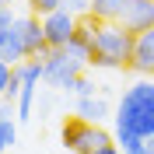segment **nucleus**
<instances>
[{
	"label": "nucleus",
	"instance_id": "1",
	"mask_svg": "<svg viewBox=\"0 0 154 154\" xmlns=\"http://www.w3.org/2000/svg\"><path fill=\"white\" fill-rule=\"evenodd\" d=\"M154 133V77H140L126 88L116 112V140H147Z\"/></svg>",
	"mask_w": 154,
	"mask_h": 154
},
{
	"label": "nucleus",
	"instance_id": "2",
	"mask_svg": "<svg viewBox=\"0 0 154 154\" xmlns=\"http://www.w3.org/2000/svg\"><path fill=\"white\" fill-rule=\"evenodd\" d=\"M137 49V32H130L123 21H102L98 25V42L91 53V67L102 70H130Z\"/></svg>",
	"mask_w": 154,
	"mask_h": 154
},
{
	"label": "nucleus",
	"instance_id": "3",
	"mask_svg": "<svg viewBox=\"0 0 154 154\" xmlns=\"http://www.w3.org/2000/svg\"><path fill=\"white\" fill-rule=\"evenodd\" d=\"M60 137H63V147L74 151V154H91V151H98V147L112 144V133H105L102 123H91V119H84V116L67 119Z\"/></svg>",
	"mask_w": 154,
	"mask_h": 154
},
{
	"label": "nucleus",
	"instance_id": "4",
	"mask_svg": "<svg viewBox=\"0 0 154 154\" xmlns=\"http://www.w3.org/2000/svg\"><path fill=\"white\" fill-rule=\"evenodd\" d=\"M84 67H88V63L81 56H74L67 46H63V49H49L46 56H42V74H46V81L53 88H63V91L74 88V81L81 77Z\"/></svg>",
	"mask_w": 154,
	"mask_h": 154
},
{
	"label": "nucleus",
	"instance_id": "5",
	"mask_svg": "<svg viewBox=\"0 0 154 154\" xmlns=\"http://www.w3.org/2000/svg\"><path fill=\"white\" fill-rule=\"evenodd\" d=\"M77 21H81V14H74L70 7H56L49 11V14H42V28H46V42L53 49H63L74 38L77 32Z\"/></svg>",
	"mask_w": 154,
	"mask_h": 154
},
{
	"label": "nucleus",
	"instance_id": "6",
	"mask_svg": "<svg viewBox=\"0 0 154 154\" xmlns=\"http://www.w3.org/2000/svg\"><path fill=\"white\" fill-rule=\"evenodd\" d=\"M18 74H21L18 119H32V105H35V95H38V81H46V74H42V60H25V63H18Z\"/></svg>",
	"mask_w": 154,
	"mask_h": 154
},
{
	"label": "nucleus",
	"instance_id": "7",
	"mask_svg": "<svg viewBox=\"0 0 154 154\" xmlns=\"http://www.w3.org/2000/svg\"><path fill=\"white\" fill-rule=\"evenodd\" d=\"M14 28L21 32V42H25V53L28 60H42L49 53V42H46V28H42V18L38 14H28V18H18L14 21Z\"/></svg>",
	"mask_w": 154,
	"mask_h": 154
},
{
	"label": "nucleus",
	"instance_id": "8",
	"mask_svg": "<svg viewBox=\"0 0 154 154\" xmlns=\"http://www.w3.org/2000/svg\"><path fill=\"white\" fill-rule=\"evenodd\" d=\"M130 70L140 74V77H154V28L137 35V49H133V60H130Z\"/></svg>",
	"mask_w": 154,
	"mask_h": 154
},
{
	"label": "nucleus",
	"instance_id": "9",
	"mask_svg": "<svg viewBox=\"0 0 154 154\" xmlns=\"http://www.w3.org/2000/svg\"><path fill=\"white\" fill-rule=\"evenodd\" d=\"M123 25L130 32H147L154 28V0H130L126 4V14H123Z\"/></svg>",
	"mask_w": 154,
	"mask_h": 154
},
{
	"label": "nucleus",
	"instance_id": "10",
	"mask_svg": "<svg viewBox=\"0 0 154 154\" xmlns=\"http://www.w3.org/2000/svg\"><path fill=\"white\" fill-rule=\"evenodd\" d=\"M0 56L7 60V63H25L28 60V53H25V42H21V32L18 28H11V32H4L0 35Z\"/></svg>",
	"mask_w": 154,
	"mask_h": 154
},
{
	"label": "nucleus",
	"instance_id": "11",
	"mask_svg": "<svg viewBox=\"0 0 154 154\" xmlns=\"http://www.w3.org/2000/svg\"><path fill=\"white\" fill-rule=\"evenodd\" d=\"M77 116H84L91 123H105L109 119V102L98 95H88V98H77Z\"/></svg>",
	"mask_w": 154,
	"mask_h": 154
},
{
	"label": "nucleus",
	"instance_id": "12",
	"mask_svg": "<svg viewBox=\"0 0 154 154\" xmlns=\"http://www.w3.org/2000/svg\"><path fill=\"white\" fill-rule=\"evenodd\" d=\"M21 91V74L14 63H7V60H0V98H18Z\"/></svg>",
	"mask_w": 154,
	"mask_h": 154
},
{
	"label": "nucleus",
	"instance_id": "13",
	"mask_svg": "<svg viewBox=\"0 0 154 154\" xmlns=\"http://www.w3.org/2000/svg\"><path fill=\"white\" fill-rule=\"evenodd\" d=\"M130 0H91V14L98 21H123Z\"/></svg>",
	"mask_w": 154,
	"mask_h": 154
},
{
	"label": "nucleus",
	"instance_id": "14",
	"mask_svg": "<svg viewBox=\"0 0 154 154\" xmlns=\"http://www.w3.org/2000/svg\"><path fill=\"white\" fill-rule=\"evenodd\" d=\"M14 137H18V126H14V119H4V116H0V154H4L11 144H14Z\"/></svg>",
	"mask_w": 154,
	"mask_h": 154
},
{
	"label": "nucleus",
	"instance_id": "15",
	"mask_svg": "<svg viewBox=\"0 0 154 154\" xmlns=\"http://www.w3.org/2000/svg\"><path fill=\"white\" fill-rule=\"evenodd\" d=\"M95 88H98L95 81H88V77L81 74V77H77V81H74V88H70V91H74L77 98H88V95H95Z\"/></svg>",
	"mask_w": 154,
	"mask_h": 154
},
{
	"label": "nucleus",
	"instance_id": "16",
	"mask_svg": "<svg viewBox=\"0 0 154 154\" xmlns=\"http://www.w3.org/2000/svg\"><path fill=\"white\" fill-rule=\"evenodd\" d=\"M28 4H32V11H35L38 18L49 14V11H56V7H63V0H28Z\"/></svg>",
	"mask_w": 154,
	"mask_h": 154
},
{
	"label": "nucleus",
	"instance_id": "17",
	"mask_svg": "<svg viewBox=\"0 0 154 154\" xmlns=\"http://www.w3.org/2000/svg\"><path fill=\"white\" fill-rule=\"evenodd\" d=\"M126 154H154L151 147H147V140H126V144H119Z\"/></svg>",
	"mask_w": 154,
	"mask_h": 154
},
{
	"label": "nucleus",
	"instance_id": "18",
	"mask_svg": "<svg viewBox=\"0 0 154 154\" xmlns=\"http://www.w3.org/2000/svg\"><path fill=\"white\" fill-rule=\"evenodd\" d=\"M63 7H70L74 14H91V0H63Z\"/></svg>",
	"mask_w": 154,
	"mask_h": 154
},
{
	"label": "nucleus",
	"instance_id": "19",
	"mask_svg": "<svg viewBox=\"0 0 154 154\" xmlns=\"http://www.w3.org/2000/svg\"><path fill=\"white\" fill-rule=\"evenodd\" d=\"M14 21H18V18H14V14H11L7 7H0V35H4V32H11V28H14Z\"/></svg>",
	"mask_w": 154,
	"mask_h": 154
},
{
	"label": "nucleus",
	"instance_id": "20",
	"mask_svg": "<svg viewBox=\"0 0 154 154\" xmlns=\"http://www.w3.org/2000/svg\"><path fill=\"white\" fill-rule=\"evenodd\" d=\"M91 154H126L119 144H105V147H98V151H91Z\"/></svg>",
	"mask_w": 154,
	"mask_h": 154
},
{
	"label": "nucleus",
	"instance_id": "21",
	"mask_svg": "<svg viewBox=\"0 0 154 154\" xmlns=\"http://www.w3.org/2000/svg\"><path fill=\"white\" fill-rule=\"evenodd\" d=\"M11 102H18V98H0V116L11 119Z\"/></svg>",
	"mask_w": 154,
	"mask_h": 154
},
{
	"label": "nucleus",
	"instance_id": "22",
	"mask_svg": "<svg viewBox=\"0 0 154 154\" xmlns=\"http://www.w3.org/2000/svg\"><path fill=\"white\" fill-rule=\"evenodd\" d=\"M147 147H151V151H154V133H151V137H147Z\"/></svg>",
	"mask_w": 154,
	"mask_h": 154
},
{
	"label": "nucleus",
	"instance_id": "23",
	"mask_svg": "<svg viewBox=\"0 0 154 154\" xmlns=\"http://www.w3.org/2000/svg\"><path fill=\"white\" fill-rule=\"evenodd\" d=\"M0 7H7V0H0Z\"/></svg>",
	"mask_w": 154,
	"mask_h": 154
},
{
	"label": "nucleus",
	"instance_id": "24",
	"mask_svg": "<svg viewBox=\"0 0 154 154\" xmlns=\"http://www.w3.org/2000/svg\"><path fill=\"white\" fill-rule=\"evenodd\" d=\"M70 154H74V151H70Z\"/></svg>",
	"mask_w": 154,
	"mask_h": 154
}]
</instances>
